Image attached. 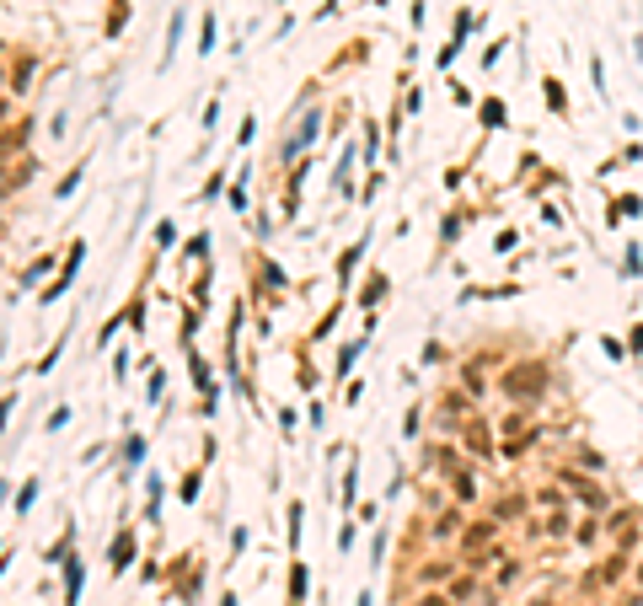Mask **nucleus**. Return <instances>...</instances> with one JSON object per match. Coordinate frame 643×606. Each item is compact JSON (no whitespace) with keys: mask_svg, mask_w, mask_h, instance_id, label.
I'll return each mask as SVG.
<instances>
[{"mask_svg":"<svg viewBox=\"0 0 643 606\" xmlns=\"http://www.w3.org/2000/svg\"><path fill=\"white\" fill-rule=\"evenodd\" d=\"M0 499H6V488H0Z\"/></svg>","mask_w":643,"mask_h":606,"instance_id":"1","label":"nucleus"}]
</instances>
